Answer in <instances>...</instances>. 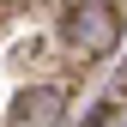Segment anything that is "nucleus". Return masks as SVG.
Listing matches in <instances>:
<instances>
[{"label":"nucleus","instance_id":"20e7f679","mask_svg":"<svg viewBox=\"0 0 127 127\" xmlns=\"http://www.w3.org/2000/svg\"><path fill=\"white\" fill-rule=\"evenodd\" d=\"M0 6H30V0H0Z\"/></svg>","mask_w":127,"mask_h":127},{"label":"nucleus","instance_id":"f03ea898","mask_svg":"<svg viewBox=\"0 0 127 127\" xmlns=\"http://www.w3.org/2000/svg\"><path fill=\"white\" fill-rule=\"evenodd\" d=\"M61 121H67V91L61 85H30V91H18L6 127H61Z\"/></svg>","mask_w":127,"mask_h":127},{"label":"nucleus","instance_id":"7ed1b4c3","mask_svg":"<svg viewBox=\"0 0 127 127\" xmlns=\"http://www.w3.org/2000/svg\"><path fill=\"white\" fill-rule=\"evenodd\" d=\"M85 127H127V109H121V103H103L97 115L85 121Z\"/></svg>","mask_w":127,"mask_h":127},{"label":"nucleus","instance_id":"f257e3e1","mask_svg":"<svg viewBox=\"0 0 127 127\" xmlns=\"http://www.w3.org/2000/svg\"><path fill=\"white\" fill-rule=\"evenodd\" d=\"M61 42H67L79 61L115 55V42H121V12L109 6V0H73V6L61 12Z\"/></svg>","mask_w":127,"mask_h":127}]
</instances>
